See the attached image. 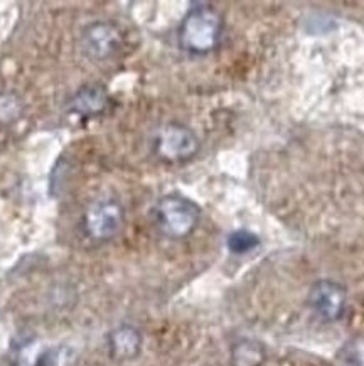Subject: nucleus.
<instances>
[{"instance_id": "f257e3e1", "label": "nucleus", "mask_w": 364, "mask_h": 366, "mask_svg": "<svg viewBox=\"0 0 364 366\" xmlns=\"http://www.w3.org/2000/svg\"><path fill=\"white\" fill-rule=\"evenodd\" d=\"M223 32V19L208 4L191 9L179 27V44L191 54H208L216 48Z\"/></svg>"}, {"instance_id": "f03ea898", "label": "nucleus", "mask_w": 364, "mask_h": 366, "mask_svg": "<svg viewBox=\"0 0 364 366\" xmlns=\"http://www.w3.org/2000/svg\"><path fill=\"white\" fill-rule=\"evenodd\" d=\"M199 206L179 194L164 196L156 206L157 227L169 238H186L198 227Z\"/></svg>"}, {"instance_id": "7ed1b4c3", "label": "nucleus", "mask_w": 364, "mask_h": 366, "mask_svg": "<svg viewBox=\"0 0 364 366\" xmlns=\"http://www.w3.org/2000/svg\"><path fill=\"white\" fill-rule=\"evenodd\" d=\"M153 149L157 156L167 162H182L198 154L199 139L189 127L167 124L157 132Z\"/></svg>"}, {"instance_id": "20e7f679", "label": "nucleus", "mask_w": 364, "mask_h": 366, "mask_svg": "<svg viewBox=\"0 0 364 366\" xmlns=\"http://www.w3.org/2000/svg\"><path fill=\"white\" fill-rule=\"evenodd\" d=\"M309 306L322 321H340L348 307V290L335 280H317L310 287Z\"/></svg>"}, {"instance_id": "39448f33", "label": "nucleus", "mask_w": 364, "mask_h": 366, "mask_svg": "<svg viewBox=\"0 0 364 366\" xmlns=\"http://www.w3.org/2000/svg\"><path fill=\"white\" fill-rule=\"evenodd\" d=\"M123 224V208L116 199H100L88 209L85 228L95 240H110Z\"/></svg>"}, {"instance_id": "423d86ee", "label": "nucleus", "mask_w": 364, "mask_h": 366, "mask_svg": "<svg viewBox=\"0 0 364 366\" xmlns=\"http://www.w3.org/2000/svg\"><path fill=\"white\" fill-rule=\"evenodd\" d=\"M121 46V32L111 22H95L83 32V49L93 59H108Z\"/></svg>"}, {"instance_id": "0eeeda50", "label": "nucleus", "mask_w": 364, "mask_h": 366, "mask_svg": "<svg viewBox=\"0 0 364 366\" xmlns=\"http://www.w3.org/2000/svg\"><path fill=\"white\" fill-rule=\"evenodd\" d=\"M110 353L115 360L128 361L138 356L142 350V335L137 327L123 325L110 332L108 337Z\"/></svg>"}, {"instance_id": "6e6552de", "label": "nucleus", "mask_w": 364, "mask_h": 366, "mask_svg": "<svg viewBox=\"0 0 364 366\" xmlns=\"http://www.w3.org/2000/svg\"><path fill=\"white\" fill-rule=\"evenodd\" d=\"M108 105V95H106L105 88L96 86H85L81 88L71 102H69V110L76 115L93 117L105 112Z\"/></svg>"}, {"instance_id": "1a4fd4ad", "label": "nucleus", "mask_w": 364, "mask_h": 366, "mask_svg": "<svg viewBox=\"0 0 364 366\" xmlns=\"http://www.w3.org/2000/svg\"><path fill=\"white\" fill-rule=\"evenodd\" d=\"M265 360L267 351L256 340H241L231 348V366H261Z\"/></svg>"}, {"instance_id": "9d476101", "label": "nucleus", "mask_w": 364, "mask_h": 366, "mask_svg": "<svg viewBox=\"0 0 364 366\" xmlns=\"http://www.w3.org/2000/svg\"><path fill=\"white\" fill-rule=\"evenodd\" d=\"M260 245L258 234L248 232V229H236L228 237V248L235 255H245L251 250H255Z\"/></svg>"}, {"instance_id": "9b49d317", "label": "nucleus", "mask_w": 364, "mask_h": 366, "mask_svg": "<svg viewBox=\"0 0 364 366\" xmlns=\"http://www.w3.org/2000/svg\"><path fill=\"white\" fill-rule=\"evenodd\" d=\"M338 360L340 366H364V336L348 341L340 348Z\"/></svg>"}]
</instances>
